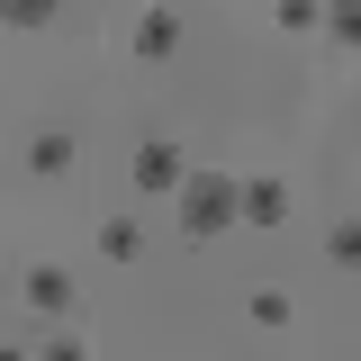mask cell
Returning <instances> with one entry per match:
<instances>
[{
	"label": "cell",
	"mask_w": 361,
	"mask_h": 361,
	"mask_svg": "<svg viewBox=\"0 0 361 361\" xmlns=\"http://www.w3.org/2000/svg\"><path fill=\"white\" fill-rule=\"evenodd\" d=\"M235 190H244L235 172H180V235H190V244L226 235V226H235Z\"/></svg>",
	"instance_id": "6da1fadb"
},
{
	"label": "cell",
	"mask_w": 361,
	"mask_h": 361,
	"mask_svg": "<svg viewBox=\"0 0 361 361\" xmlns=\"http://www.w3.org/2000/svg\"><path fill=\"white\" fill-rule=\"evenodd\" d=\"M135 190H154V199L180 190V145L172 135H145V145H135Z\"/></svg>",
	"instance_id": "7a4b0ae2"
},
{
	"label": "cell",
	"mask_w": 361,
	"mask_h": 361,
	"mask_svg": "<svg viewBox=\"0 0 361 361\" xmlns=\"http://www.w3.org/2000/svg\"><path fill=\"white\" fill-rule=\"evenodd\" d=\"M235 217L244 226H280L289 217V190H280V180H244V190H235Z\"/></svg>",
	"instance_id": "3957f363"
},
{
	"label": "cell",
	"mask_w": 361,
	"mask_h": 361,
	"mask_svg": "<svg viewBox=\"0 0 361 361\" xmlns=\"http://www.w3.org/2000/svg\"><path fill=\"white\" fill-rule=\"evenodd\" d=\"M27 307H37V316H63V307H73V280H63L54 262H37V271H27Z\"/></svg>",
	"instance_id": "277c9868"
},
{
	"label": "cell",
	"mask_w": 361,
	"mask_h": 361,
	"mask_svg": "<svg viewBox=\"0 0 361 361\" xmlns=\"http://www.w3.org/2000/svg\"><path fill=\"white\" fill-rule=\"evenodd\" d=\"M172 45H180V18H172V9H163V0H154V18L135 27V54H145V63H163Z\"/></svg>",
	"instance_id": "5b68a950"
},
{
	"label": "cell",
	"mask_w": 361,
	"mask_h": 361,
	"mask_svg": "<svg viewBox=\"0 0 361 361\" xmlns=\"http://www.w3.org/2000/svg\"><path fill=\"white\" fill-rule=\"evenodd\" d=\"M27 172H45V180H54V172H73V135H63V127H45L37 145H27Z\"/></svg>",
	"instance_id": "8992f818"
},
{
	"label": "cell",
	"mask_w": 361,
	"mask_h": 361,
	"mask_svg": "<svg viewBox=\"0 0 361 361\" xmlns=\"http://www.w3.org/2000/svg\"><path fill=\"white\" fill-rule=\"evenodd\" d=\"M334 45H361V0H325V18H316Z\"/></svg>",
	"instance_id": "52a82bcc"
},
{
	"label": "cell",
	"mask_w": 361,
	"mask_h": 361,
	"mask_svg": "<svg viewBox=\"0 0 361 361\" xmlns=\"http://www.w3.org/2000/svg\"><path fill=\"white\" fill-rule=\"evenodd\" d=\"M54 9H63V0H0V18H9V27H27V37L54 27Z\"/></svg>",
	"instance_id": "ba28073f"
},
{
	"label": "cell",
	"mask_w": 361,
	"mask_h": 361,
	"mask_svg": "<svg viewBox=\"0 0 361 361\" xmlns=\"http://www.w3.org/2000/svg\"><path fill=\"white\" fill-rule=\"evenodd\" d=\"M99 253H109V262H135V253H145V235H135L127 217H109V226H99Z\"/></svg>",
	"instance_id": "9c48e42d"
},
{
	"label": "cell",
	"mask_w": 361,
	"mask_h": 361,
	"mask_svg": "<svg viewBox=\"0 0 361 361\" xmlns=\"http://www.w3.org/2000/svg\"><path fill=\"white\" fill-rule=\"evenodd\" d=\"M325 253H334L343 271H361V226H334V235H325Z\"/></svg>",
	"instance_id": "30bf717a"
},
{
	"label": "cell",
	"mask_w": 361,
	"mask_h": 361,
	"mask_svg": "<svg viewBox=\"0 0 361 361\" xmlns=\"http://www.w3.org/2000/svg\"><path fill=\"white\" fill-rule=\"evenodd\" d=\"M316 18H325V0H280V27H298V37H307Z\"/></svg>",
	"instance_id": "8fae6325"
}]
</instances>
